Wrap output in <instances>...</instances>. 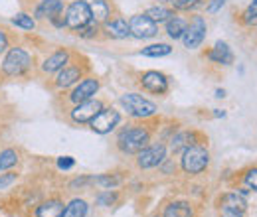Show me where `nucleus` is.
<instances>
[{
	"label": "nucleus",
	"instance_id": "obj_11",
	"mask_svg": "<svg viewBox=\"0 0 257 217\" xmlns=\"http://www.w3.org/2000/svg\"><path fill=\"white\" fill-rule=\"evenodd\" d=\"M141 83L147 91L151 93L162 95L168 91V79L162 75L161 71H147L143 77H141Z\"/></svg>",
	"mask_w": 257,
	"mask_h": 217
},
{
	"label": "nucleus",
	"instance_id": "obj_33",
	"mask_svg": "<svg viewBox=\"0 0 257 217\" xmlns=\"http://www.w3.org/2000/svg\"><path fill=\"white\" fill-rule=\"evenodd\" d=\"M243 182H245V186H249L251 189H255L257 191V168L249 170V172L243 176Z\"/></svg>",
	"mask_w": 257,
	"mask_h": 217
},
{
	"label": "nucleus",
	"instance_id": "obj_6",
	"mask_svg": "<svg viewBox=\"0 0 257 217\" xmlns=\"http://www.w3.org/2000/svg\"><path fill=\"white\" fill-rule=\"evenodd\" d=\"M204 38H206V20L202 16H194L190 20V24H186V32L182 36L184 48H188V50L200 48Z\"/></svg>",
	"mask_w": 257,
	"mask_h": 217
},
{
	"label": "nucleus",
	"instance_id": "obj_5",
	"mask_svg": "<svg viewBox=\"0 0 257 217\" xmlns=\"http://www.w3.org/2000/svg\"><path fill=\"white\" fill-rule=\"evenodd\" d=\"M89 22H93V18H91V12H89L85 0L71 2L67 12H65V26L71 30H79V28L87 26Z\"/></svg>",
	"mask_w": 257,
	"mask_h": 217
},
{
	"label": "nucleus",
	"instance_id": "obj_19",
	"mask_svg": "<svg viewBox=\"0 0 257 217\" xmlns=\"http://www.w3.org/2000/svg\"><path fill=\"white\" fill-rule=\"evenodd\" d=\"M64 203L60 199H50V201H44L38 209H36V215L38 217H62L64 213Z\"/></svg>",
	"mask_w": 257,
	"mask_h": 217
},
{
	"label": "nucleus",
	"instance_id": "obj_31",
	"mask_svg": "<svg viewBox=\"0 0 257 217\" xmlns=\"http://www.w3.org/2000/svg\"><path fill=\"white\" fill-rule=\"evenodd\" d=\"M170 2L176 10H190V8L200 4V0H170Z\"/></svg>",
	"mask_w": 257,
	"mask_h": 217
},
{
	"label": "nucleus",
	"instance_id": "obj_25",
	"mask_svg": "<svg viewBox=\"0 0 257 217\" xmlns=\"http://www.w3.org/2000/svg\"><path fill=\"white\" fill-rule=\"evenodd\" d=\"M153 22H168L174 14H172V10H168V8H164V6H155V8H149L147 12H145Z\"/></svg>",
	"mask_w": 257,
	"mask_h": 217
},
{
	"label": "nucleus",
	"instance_id": "obj_26",
	"mask_svg": "<svg viewBox=\"0 0 257 217\" xmlns=\"http://www.w3.org/2000/svg\"><path fill=\"white\" fill-rule=\"evenodd\" d=\"M170 52H172V48L168 44H153V46L143 48V56H147V58H162V56H168Z\"/></svg>",
	"mask_w": 257,
	"mask_h": 217
},
{
	"label": "nucleus",
	"instance_id": "obj_8",
	"mask_svg": "<svg viewBox=\"0 0 257 217\" xmlns=\"http://www.w3.org/2000/svg\"><path fill=\"white\" fill-rule=\"evenodd\" d=\"M101 111H103V103L97 101V99H89V101H83V103L75 105V109L71 111V119H73V123L79 124L91 123Z\"/></svg>",
	"mask_w": 257,
	"mask_h": 217
},
{
	"label": "nucleus",
	"instance_id": "obj_22",
	"mask_svg": "<svg viewBox=\"0 0 257 217\" xmlns=\"http://www.w3.org/2000/svg\"><path fill=\"white\" fill-rule=\"evenodd\" d=\"M194 138H196V134L194 132H178L174 138H172V142H170V148H172V152H180V150H186V148H190L194 146Z\"/></svg>",
	"mask_w": 257,
	"mask_h": 217
},
{
	"label": "nucleus",
	"instance_id": "obj_35",
	"mask_svg": "<svg viewBox=\"0 0 257 217\" xmlns=\"http://www.w3.org/2000/svg\"><path fill=\"white\" fill-rule=\"evenodd\" d=\"M75 166V160L71 158V156H62V158H58V168L60 170H69V168H73Z\"/></svg>",
	"mask_w": 257,
	"mask_h": 217
},
{
	"label": "nucleus",
	"instance_id": "obj_15",
	"mask_svg": "<svg viewBox=\"0 0 257 217\" xmlns=\"http://www.w3.org/2000/svg\"><path fill=\"white\" fill-rule=\"evenodd\" d=\"M62 10H64L62 0H42L38 4V8H36V16L38 18H50L52 20L54 16L62 14Z\"/></svg>",
	"mask_w": 257,
	"mask_h": 217
},
{
	"label": "nucleus",
	"instance_id": "obj_18",
	"mask_svg": "<svg viewBox=\"0 0 257 217\" xmlns=\"http://www.w3.org/2000/svg\"><path fill=\"white\" fill-rule=\"evenodd\" d=\"M79 77H81V69H79V67H64V69L60 71L58 79H56V85H58L60 89H67V87H71L73 83H77Z\"/></svg>",
	"mask_w": 257,
	"mask_h": 217
},
{
	"label": "nucleus",
	"instance_id": "obj_2",
	"mask_svg": "<svg viewBox=\"0 0 257 217\" xmlns=\"http://www.w3.org/2000/svg\"><path fill=\"white\" fill-rule=\"evenodd\" d=\"M121 105L135 119H149V117H153L157 113V105L139 93H125L121 97Z\"/></svg>",
	"mask_w": 257,
	"mask_h": 217
},
{
	"label": "nucleus",
	"instance_id": "obj_24",
	"mask_svg": "<svg viewBox=\"0 0 257 217\" xmlns=\"http://www.w3.org/2000/svg\"><path fill=\"white\" fill-rule=\"evenodd\" d=\"M87 215V203L83 199H71L65 205L62 217H85Z\"/></svg>",
	"mask_w": 257,
	"mask_h": 217
},
{
	"label": "nucleus",
	"instance_id": "obj_36",
	"mask_svg": "<svg viewBox=\"0 0 257 217\" xmlns=\"http://www.w3.org/2000/svg\"><path fill=\"white\" fill-rule=\"evenodd\" d=\"M224 4H225V0H210V2H208V6H206V10H208L210 14H216Z\"/></svg>",
	"mask_w": 257,
	"mask_h": 217
},
{
	"label": "nucleus",
	"instance_id": "obj_30",
	"mask_svg": "<svg viewBox=\"0 0 257 217\" xmlns=\"http://www.w3.org/2000/svg\"><path fill=\"white\" fill-rule=\"evenodd\" d=\"M115 201H117V193L111 191V189H105V191H101L97 195V203L99 205H113Z\"/></svg>",
	"mask_w": 257,
	"mask_h": 217
},
{
	"label": "nucleus",
	"instance_id": "obj_32",
	"mask_svg": "<svg viewBox=\"0 0 257 217\" xmlns=\"http://www.w3.org/2000/svg\"><path fill=\"white\" fill-rule=\"evenodd\" d=\"M243 20H245L247 24L257 22V0H253V2L249 4V8H247V10H245V14H243Z\"/></svg>",
	"mask_w": 257,
	"mask_h": 217
},
{
	"label": "nucleus",
	"instance_id": "obj_28",
	"mask_svg": "<svg viewBox=\"0 0 257 217\" xmlns=\"http://www.w3.org/2000/svg\"><path fill=\"white\" fill-rule=\"evenodd\" d=\"M16 162H18L16 150H12V148L2 150V152H0V172H2V170H8V168H12V166H16Z\"/></svg>",
	"mask_w": 257,
	"mask_h": 217
},
{
	"label": "nucleus",
	"instance_id": "obj_4",
	"mask_svg": "<svg viewBox=\"0 0 257 217\" xmlns=\"http://www.w3.org/2000/svg\"><path fill=\"white\" fill-rule=\"evenodd\" d=\"M210 164V154L204 146H190L182 152V170L186 174H200L208 168Z\"/></svg>",
	"mask_w": 257,
	"mask_h": 217
},
{
	"label": "nucleus",
	"instance_id": "obj_34",
	"mask_svg": "<svg viewBox=\"0 0 257 217\" xmlns=\"http://www.w3.org/2000/svg\"><path fill=\"white\" fill-rule=\"evenodd\" d=\"M79 36H83V38H91V36H95L97 32V22H89L87 26H83V28H79V30H75Z\"/></svg>",
	"mask_w": 257,
	"mask_h": 217
},
{
	"label": "nucleus",
	"instance_id": "obj_41",
	"mask_svg": "<svg viewBox=\"0 0 257 217\" xmlns=\"http://www.w3.org/2000/svg\"><path fill=\"white\" fill-rule=\"evenodd\" d=\"M216 97H225V93L222 89H218V91H216Z\"/></svg>",
	"mask_w": 257,
	"mask_h": 217
},
{
	"label": "nucleus",
	"instance_id": "obj_12",
	"mask_svg": "<svg viewBox=\"0 0 257 217\" xmlns=\"http://www.w3.org/2000/svg\"><path fill=\"white\" fill-rule=\"evenodd\" d=\"M97 91H99V81H97V79H91V77H87V79L79 81V85L73 89L71 101H73L75 105H77V103H83V101H89V99L95 97Z\"/></svg>",
	"mask_w": 257,
	"mask_h": 217
},
{
	"label": "nucleus",
	"instance_id": "obj_29",
	"mask_svg": "<svg viewBox=\"0 0 257 217\" xmlns=\"http://www.w3.org/2000/svg\"><path fill=\"white\" fill-rule=\"evenodd\" d=\"M12 24L18 26V28H22V30H34V26H36L34 18L28 16V14H16V16L12 18Z\"/></svg>",
	"mask_w": 257,
	"mask_h": 217
},
{
	"label": "nucleus",
	"instance_id": "obj_10",
	"mask_svg": "<svg viewBox=\"0 0 257 217\" xmlns=\"http://www.w3.org/2000/svg\"><path fill=\"white\" fill-rule=\"evenodd\" d=\"M119 121H121L119 111H115V109H103L95 119L91 121V128L95 132H99V134H107V132H111L119 124Z\"/></svg>",
	"mask_w": 257,
	"mask_h": 217
},
{
	"label": "nucleus",
	"instance_id": "obj_14",
	"mask_svg": "<svg viewBox=\"0 0 257 217\" xmlns=\"http://www.w3.org/2000/svg\"><path fill=\"white\" fill-rule=\"evenodd\" d=\"M93 22H107L109 14H111V6L107 4V0H85Z\"/></svg>",
	"mask_w": 257,
	"mask_h": 217
},
{
	"label": "nucleus",
	"instance_id": "obj_3",
	"mask_svg": "<svg viewBox=\"0 0 257 217\" xmlns=\"http://www.w3.org/2000/svg\"><path fill=\"white\" fill-rule=\"evenodd\" d=\"M30 63H32V58H30V54H28L26 50H22V48H12V50L6 54L4 62H2V71H4L6 75H10V77H16V75L26 73L28 67H30Z\"/></svg>",
	"mask_w": 257,
	"mask_h": 217
},
{
	"label": "nucleus",
	"instance_id": "obj_1",
	"mask_svg": "<svg viewBox=\"0 0 257 217\" xmlns=\"http://www.w3.org/2000/svg\"><path fill=\"white\" fill-rule=\"evenodd\" d=\"M151 140V132L145 126H127L119 132L117 144L125 154H139Z\"/></svg>",
	"mask_w": 257,
	"mask_h": 217
},
{
	"label": "nucleus",
	"instance_id": "obj_7",
	"mask_svg": "<svg viewBox=\"0 0 257 217\" xmlns=\"http://www.w3.org/2000/svg\"><path fill=\"white\" fill-rule=\"evenodd\" d=\"M128 32H131V36H135L139 40H147V38L157 36L159 26L147 14H137V16H133L128 20Z\"/></svg>",
	"mask_w": 257,
	"mask_h": 217
},
{
	"label": "nucleus",
	"instance_id": "obj_13",
	"mask_svg": "<svg viewBox=\"0 0 257 217\" xmlns=\"http://www.w3.org/2000/svg\"><path fill=\"white\" fill-rule=\"evenodd\" d=\"M208 58H210V62L222 63V65H231L233 63V54H231V50L225 42H218L212 48V52L208 54Z\"/></svg>",
	"mask_w": 257,
	"mask_h": 217
},
{
	"label": "nucleus",
	"instance_id": "obj_16",
	"mask_svg": "<svg viewBox=\"0 0 257 217\" xmlns=\"http://www.w3.org/2000/svg\"><path fill=\"white\" fill-rule=\"evenodd\" d=\"M67 62H69V54H67L65 50H60V52L52 54V56H50L46 62L42 63V71H46V73L60 71V69H64Z\"/></svg>",
	"mask_w": 257,
	"mask_h": 217
},
{
	"label": "nucleus",
	"instance_id": "obj_37",
	"mask_svg": "<svg viewBox=\"0 0 257 217\" xmlns=\"http://www.w3.org/2000/svg\"><path fill=\"white\" fill-rule=\"evenodd\" d=\"M12 182H16V174H2L0 176V189L8 187Z\"/></svg>",
	"mask_w": 257,
	"mask_h": 217
},
{
	"label": "nucleus",
	"instance_id": "obj_40",
	"mask_svg": "<svg viewBox=\"0 0 257 217\" xmlns=\"http://www.w3.org/2000/svg\"><path fill=\"white\" fill-rule=\"evenodd\" d=\"M214 117H216V119H220V117L224 119V117H225V113H224V111H220V109H216V113H214Z\"/></svg>",
	"mask_w": 257,
	"mask_h": 217
},
{
	"label": "nucleus",
	"instance_id": "obj_9",
	"mask_svg": "<svg viewBox=\"0 0 257 217\" xmlns=\"http://www.w3.org/2000/svg\"><path fill=\"white\" fill-rule=\"evenodd\" d=\"M164 160H166V146H164V144H155V146H145V148L139 152L137 164L147 170V168H157V166H161Z\"/></svg>",
	"mask_w": 257,
	"mask_h": 217
},
{
	"label": "nucleus",
	"instance_id": "obj_39",
	"mask_svg": "<svg viewBox=\"0 0 257 217\" xmlns=\"http://www.w3.org/2000/svg\"><path fill=\"white\" fill-rule=\"evenodd\" d=\"M224 213H222V217H243L241 215V211H231V209H222Z\"/></svg>",
	"mask_w": 257,
	"mask_h": 217
},
{
	"label": "nucleus",
	"instance_id": "obj_21",
	"mask_svg": "<svg viewBox=\"0 0 257 217\" xmlns=\"http://www.w3.org/2000/svg\"><path fill=\"white\" fill-rule=\"evenodd\" d=\"M164 217H194V209L186 201H174L164 209Z\"/></svg>",
	"mask_w": 257,
	"mask_h": 217
},
{
	"label": "nucleus",
	"instance_id": "obj_38",
	"mask_svg": "<svg viewBox=\"0 0 257 217\" xmlns=\"http://www.w3.org/2000/svg\"><path fill=\"white\" fill-rule=\"evenodd\" d=\"M6 48H8V38H6L4 32H0V54H2Z\"/></svg>",
	"mask_w": 257,
	"mask_h": 217
},
{
	"label": "nucleus",
	"instance_id": "obj_17",
	"mask_svg": "<svg viewBox=\"0 0 257 217\" xmlns=\"http://www.w3.org/2000/svg\"><path fill=\"white\" fill-rule=\"evenodd\" d=\"M105 32H107L111 38H115V40H123V38H128V36H131L128 24L123 18L107 20V22H105Z\"/></svg>",
	"mask_w": 257,
	"mask_h": 217
},
{
	"label": "nucleus",
	"instance_id": "obj_20",
	"mask_svg": "<svg viewBox=\"0 0 257 217\" xmlns=\"http://www.w3.org/2000/svg\"><path fill=\"white\" fill-rule=\"evenodd\" d=\"M245 199L235 191V193H225L222 195V199H220V207L222 209H231V211H245Z\"/></svg>",
	"mask_w": 257,
	"mask_h": 217
},
{
	"label": "nucleus",
	"instance_id": "obj_27",
	"mask_svg": "<svg viewBox=\"0 0 257 217\" xmlns=\"http://www.w3.org/2000/svg\"><path fill=\"white\" fill-rule=\"evenodd\" d=\"M95 184H99L105 189H113L121 184V176H115V174H105V176H97V178H91Z\"/></svg>",
	"mask_w": 257,
	"mask_h": 217
},
{
	"label": "nucleus",
	"instance_id": "obj_23",
	"mask_svg": "<svg viewBox=\"0 0 257 217\" xmlns=\"http://www.w3.org/2000/svg\"><path fill=\"white\" fill-rule=\"evenodd\" d=\"M186 32V22L178 16H172L168 22H166V34L172 38V40H180Z\"/></svg>",
	"mask_w": 257,
	"mask_h": 217
}]
</instances>
